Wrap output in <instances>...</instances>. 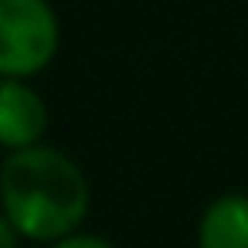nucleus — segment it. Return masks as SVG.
I'll return each instance as SVG.
<instances>
[{
	"label": "nucleus",
	"mask_w": 248,
	"mask_h": 248,
	"mask_svg": "<svg viewBox=\"0 0 248 248\" xmlns=\"http://www.w3.org/2000/svg\"><path fill=\"white\" fill-rule=\"evenodd\" d=\"M0 201L21 238L58 241L85 221L92 190L72 156L55 146L34 143L11 150V156L4 160Z\"/></svg>",
	"instance_id": "nucleus-1"
},
{
	"label": "nucleus",
	"mask_w": 248,
	"mask_h": 248,
	"mask_svg": "<svg viewBox=\"0 0 248 248\" xmlns=\"http://www.w3.org/2000/svg\"><path fill=\"white\" fill-rule=\"evenodd\" d=\"M58 51V17L48 0H0V78L38 75Z\"/></svg>",
	"instance_id": "nucleus-2"
},
{
	"label": "nucleus",
	"mask_w": 248,
	"mask_h": 248,
	"mask_svg": "<svg viewBox=\"0 0 248 248\" xmlns=\"http://www.w3.org/2000/svg\"><path fill=\"white\" fill-rule=\"evenodd\" d=\"M48 129L45 99L24 78H0V146L24 150L41 143Z\"/></svg>",
	"instance_id": "nucleus-3"
},
{
	"label": "nucleus",
	"mask_w": 248,
	"mask_h": 248,
	"mask_svg": "<svg viewBox=\"0 0 248 248\" xmlns=\"http://www.w3.org/2000/svg\"><path fill=\"white\" fill-rule=\"evenodd\" d=\"M201 248H248V194L214 197L197 224Z\"/></svg>",
	"instance_id": "nucleus-4"
},
{
	"label": "nucleus",
	"mask_w": 248,
	"mask_h": 248,
	"mask_svg": "<svg viewBox=\"0 0 248 248\" xmlns=\"http://www.w3.org/2000/svg\"><path fill=\"white\" fill-rule=\"evenodd\" d=\"M51 248H116V245L106 241V238H99V234H78V231H72V234L51 241Z\"/></svg>",
	"instance_id": "nucleus-5"
},
{
	"label": "nucleus",
	"mask_w": 248,
	"mask_h": 248,
	"mask_svg": "<svg viewBox=\"0 0 248 248\" xmlns=\"http://www.w3.org/2000/svg\"><path fill=\"white\" fill-rule=\"evenodd\" d=\"M17 228L11 224V217L7 214H0V248H17Z\"/></svg>",
	"instance_id": "nucleus-6"
}]
</instances>
